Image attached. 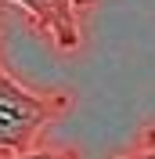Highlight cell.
<instances>
[{
	"label": "cell",
	"instance_id": "6da1fadb",
	"mask_svg": "<svg viewBox=\"0 0 155 159\" xmlns=\"http://www.w3.org/2000/svg\"><path fill=\"white\" fill-rule=\"evenodd\" d=\"M65 109V94H33L0 69V159L29 152L33 138Z\"/></svg>",
	"mask_w": 155,
	"mask_h": 159
},
{
	"label": "cell",
	"instance_id": "7a4b0ae2",
	"mask_svg": "<svg viewBox=\"0 0 155 159\" xmlns=\"http://www.w3.org/2000/svg\"><path fill=\"white\" fill-rule=\"evenodd\" d=\"M7 4H18L33 18V25L54 43V51H65V54L79 51L83 15L94 7V0H7Z\"/></svg>",
	"mask_w": 155,
	"mask_h": 159
},
{
	"label": "cell",
	"instance_id": "3957f363",
	"mask_svg": "<svg viewBox=\"0 0 155 159\" xmlns=\"http://www.w3.org/2000/svg\"><path fill=\"white\" fill-rule=\"evenodd\" d=\"M126 159H155V130L141 134V138H137V145L126 152Z\"/></svg>",
	"mask_w": 155,
	"mask_h": 159
},
{
	"label": "cell",
	"instance_id": "277c9868",
	"mask_svg": "<svg viewBox=\"0 0 155 159\" xmlns=\"http://www.w3.org/2000/svg\"><path fill=\"white\" fill-rule=\"evenodd\" d=\"M11 159H79L76 152H65V148H29L22 156H11Z\"/></svg>",
	"mask_w": 155,
	"mask_h": 159
}]
</instances>
